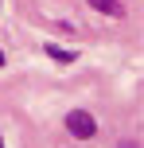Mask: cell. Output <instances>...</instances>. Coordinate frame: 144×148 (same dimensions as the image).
I'll return each instance as SVG.
<instances>
[{"label":"cell","instance_id":"cell-1","mask_svg":"<svg viewBox=\"0 0 144 148\" xmlns=\"http://www.w3.org/2000/svg\"><path fill=\"white\" fill-rule=\"evenodd\" d=\"M66 133L78 136V140L98 136V121H93V113H90V109H70V113H66Z\"/></svg>","mask_w":144,"mask_h":148},{"label":"cell","instance_id":"cell-2","mask_svg":"<svg viewBox=\"0 0 144 148\" xmlns=\"http://www.w3.org/2000/svg\"><path fill=\"white\" fill-rule=\"evenodd\" d=\"M90 8H98V12H105V16H117V20L125 16V4H121V0H90Z\"/></svg>","mask_w":144,"mask_h":148},{"label":"cell","instance_id":"cell-3","mask_svg":"<svg viewBox=\"0 0 144 148\" xmlns=\"http://www.w3.org/2000/svg\"><path fill=\"white\" fill-rule=\"evenodd\" d=\"M43 55H51V59H59V62H74V51H62V47H55V43H43Z\"/></svg>","mask_w":144,"mask_h":148},{"label":"cell","instance_id":"cell-4","mask_svg":"<svg viewBox=\"0 0 144 148\" xmlns=\"http://www.w3.org/2000/svg\"><path fill=\"white\" fill-rule=\"evenodd\" d=\"M117 148H140V140H121Z\"/></svg>","mask_w":144,"mask_h":148},{"label":"cell","instance_id":"cell-5","mask_svg":"<svg viewBox=\"0 0 144 148\" xmlns=\"http://www.w3.org/2000/svg\"><path fill=\"white\" fill-rule=\"evenodd\" d=\"M0 66H4V51H0Z\"/></svg>","mask_w":144,"mask_h":148},{"label":"cell","instance_id":"cell-6","mask_svg":"<svg viewBox=\"0 0 144 148\" xmlns=\"http://www.w3.org/2000/svg\"><path fill=\"white\" fill-rule=\"evenodd\" d=\"M0 148H4V144H0Z\"/></svg>","mask_w":144,"mask_h":148}]
</instances>
